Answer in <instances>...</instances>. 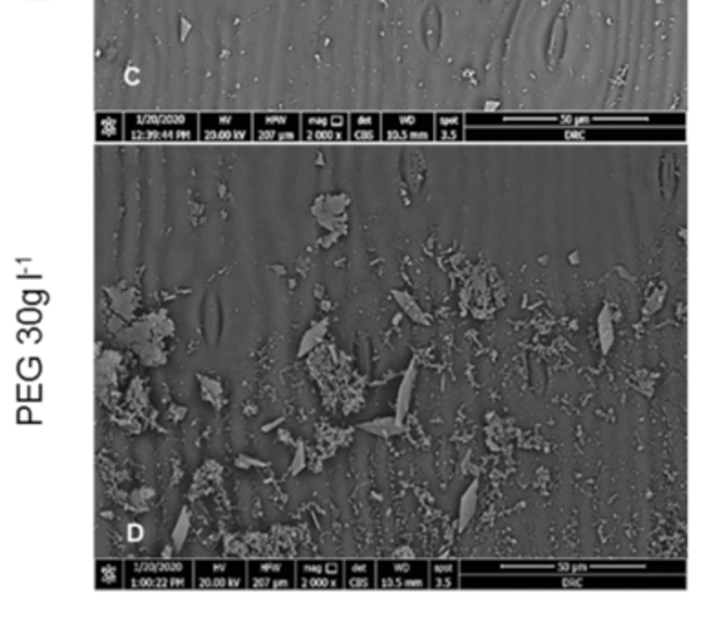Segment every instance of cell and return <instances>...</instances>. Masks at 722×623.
Instances as JSON below:
<instances>
[{"instance_id":"obj_1","label":"cell","mask_w":722,"mask_h":623,"mask_svg":"<svg viewBox=\"0 0 722 623\" xmlns=\"http://www.w3.org/2000/svg\"><path fill=\"white\" fill-rule=\"evenodd\" d=\"M125 589L129 591L194 589V559L129 557L125 559Z\"/></svg>"},{"instance_id":"obj_2","label":"cell","mask_w":722,"mask_h":623,"mask_svg":"<svg viewBox=\"0 0 722 623\" xmlns=\"http://www.w3.org/2000/svg\"><path fill=\"white\" fill-rule=\"evenodd\" d=\"M125 136L132 141H193L198 138V119L193 113H131Z\"/></svg>"},{"instance_id":"obj_3","label":"cell","mask_w":722,"mask_h":623,"mask_svg":"<svg viewBox=\"0 0 722 623\" xmlns=\"http://www.w3.org/2000/svg\"><path fill=\"white\" fill-rule=\"evenodd\" d=\"M196 591H246L248 562L246 559L203 557L194 559Z\"/></svg>"},{"instance_id":"obj_4","label":"cell","mask_w":722,"mask_h":623,"mask_svg":"<svg viewBox=\"0 0 722 623\" xmlns=\"http://www.w3.org/2000/svg\"><path fill=\"white\" fill-rule=\"evenodd\" d=\"M249 591H291L296 589V562L291 559H249Z\"/></svg>"},{"instance_id":"obj_5","label":"cell","mask_w":722,"mask_h":623,"mask_svg":"<svg viewBox=\"0 0 722 623\" xmlns=\"http://www.w3.org/2000/svg\"><path fill=\"white\" fill-rule=\"evenodd\" d=\"M296 589L300 591L344 589V562H340V559H298Z\"/></svg>"},{"instance_id":"obj_6","label":"cell","mask_w":722,"mask_h":623,"mask_svg":"<svg viewBox=\"0 0 722 623\" xmlns=\"http://www.w3.org/2000/svg\"><path fill=\"white\" fill-rule=\"evenodd\" d=\"M429 564L381 559L377 562V589H425L429 587Z\"/></svg>"},{"instance_id":"obj_7","label":"cell","mask_w":722,"mask_h":623,"mask_svg":"<svg viewBox=\"0 0 722 623\" xmlns=\"http://www.w3.org/2000/svg\"><path fill=\"white\" fill-rule=\"evenodd\" d=\"M253 119L248 113H203L198 136L205 141H244L251 138Z\"/></svg>"},{"instance_id":"obj_8","label":"cell","mask_w":722,"mask_h":623,"mask_svg":"<svg viewBox=\"0 0 722 623\" xmlns=\"http://www.w3.org/2000/svg\"><path fill=\"white\" fill-rule=\"evenodd\" d=\"M253 127L258 141H294L300 138V121L294 113H257Z\"/></svg>"},{"instance_id":"obj_9","label":"cell","mask_w":722,"mask_h":623,"mask_svg":"<svg viewBox=\"0 0 722 623\" xmlns=\"http://www.w3.org/2000/svg\"><path fill=\"white\" fill-rule=\"evenodd\" d=\"M300 134L310 141H340L347 138V117L340 113H308Z\"/></svg>"},{"instance_id":"obj_10","label":"cell","mask_w":722,"mask_h":623,"mask_svg":"<svg viewBox=\"0 0 722 623\" xmlns=\"http://www.w3.org/2000/svg\"><path fill=\"white\" fill-rule=\"evenodd\" d=\"M429 115H384L383 134L386 140H429L434 134Z\"/></svg>"},{"instance_id":"obj_11","label":"cell","mask_w":722,"mask_h":623,"mask_svg":"<svg viewBox=\"0 0 722 623\" xmlns=\"http://www.w3.org/2000/svg\"><path fill=\"white\" fill-rule=\"evenodd\" d=\"M344 589H377V562L374 559H347L344 562Z\"/></svg>"},{"instance_id":"obj_12","label":"cell","mask_w":722,"mask_h":623,"mask_svg":"<svg viewBox=\"0 0 722 623\" xmlns=\"http://www.w3.org/2000/svg\"><path fill=\"white\" fill-rule=\"evenodd\" d=\"M95 587L101 591L125 589V559H97Z\"/></svg>"},{"instance_id":"obj_13","label":"cell","mask_w":722,"mask_h":623,"mask_svg":"<svg viewBox=\"0 0 722 623\" xmlns=\"http://www.w3.org/2000/svg\"><path fill=\"white\" fill-rule=\"evenodd\" d=\"M477 500H479V481L474 479L468 488L463 492L461 501H459V532H465L468 525L472 523L475 510H477Z\"/></svg>"},{"instance_id":"obj_14","label":"cell","mask_w":722,"mask_h":623,"mask_svg":"<svg viewBox=\"0 0 722 623\" xmlns=\"http://www.w3.org/2000/svg\"><path fill=\"white\" fill-rule=\"evenodd\" d=\"M596 330H598V340H600L601 353L608 355L611 351V348L615 346L613 311H611V307L608 303L601 307V311H600V315L596 319Z\"/></svg>"},{"instance_id":"obj_15","label":"cell","mask_w":722,"mask_h":623,"mask_svg":"<svg viewBox=\"0 0 722 623\" xmlns=\"http://www.w3.org/2000/svg\"><path fill=\"white\" fill-rule=\"evenodd\" d=\"M379 117L377 115H351V138L355 140H377L379 138Z\"/></svg>"},{"instance_id":"obj_16","label":"cell","mask_w":722,"mask_h":623,"mask_svg":"<svg viewBox=\"0 0 722 623\" xmlns=\"http://www.w3.org/2000/svg\"><path fill=\"white\" fill-rule=\"evenodd\" d=\"M413 383H415V367L411 364L410 369L406 371L404 379H402V384H401V390H399V397H397V422L399 424L404 422V417L408 413L410 401H411V392H413Z\"/></svg>"},{"instance_id":"obj_17","label":"cell","mask_w":722,"mask_h":623,"mask_svg":"<svg viewBox=\"0 0 722 623\" xmlns=\"http://www.w3.org/2000/svg\"><path fill=\"white\" fill-rule=\"evenodd\" d=\"M395 296H397L401 307L406 311L410 319H413L415 322H420V324H429L425 311L417 305V302H415L410 294H406V293H395Z\"/></svg>"},{"instance_id":"obj_18","label":"cell","mask_w":722,"mask_h":623,"mask_svg":"<svg viewBox=\"0 0 722 623\" xmlns=\"http://www.w3.org/2000/svg\"><path fill=\"white\" fill-rule=\"evenodd\" d=\"M360 428H365V429H368V431H372V433H375V435H377V433H379V435H395V433H401V431L404 429L402 424H399L397 420H392V419H384V420L363 424Z\"/></svg>"},{"instance_id":"obj_19","label":"cell","mask_w":722,"mask_h":623,"mask_svg":"<svg viewBox=\"0 0 722 623\" xmlns=\"http://www.w3.org/2000/svg\"><path fill=\"white\" fill-rule=\"evenodd\" d=\"M666 294H668V287H666V285H660V289H654L653 296H651V298L647 300V303H645L644 313H645V315H651V313H654V311H658V309L662 307V303H664Z\"/></svg>"},{"instance_id":"obj_20","label":"cell","mask_w":722,"mask_h":623,"mask_svg":"<svg viewBox=\"0 0 722 623\" xmlns=\"http://www.w3.org/2000/svg\"><path fill=\"white\" fill-rule=\"evenodd\" d=\"M429 571L432 573V576H447V574H456L457 565L454 562H438L432 564Z\"/></svg>"}]
</instances>
